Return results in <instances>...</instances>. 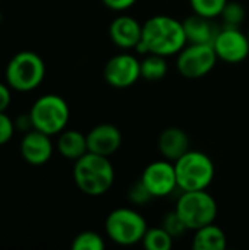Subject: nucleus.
<instances>
[{
    "label": "nucleus",
    "mask_w": 249,
    "mask_h": 250,
    "mask_svg": "<svg viewBox=\"0 0 249 250\" xmlns=\"http://www.w3.org/2000/svg\"><path fill=\"white\" fill-rule=\"evenodd\" d=\"M186 44L182 21L169 15H156L142 23V37L136 51L169 57L178 54Z\"/></svg>",
    "instance_id": "nucleus-1"
},
{
    "label": "nucleus",
    "mask_w": 249,
    "mask_h": 250,
    "mask_svg": "<svg viewBox=\"0 0 249 250\" xmlns=\"http://www.w3.org/2000/svg\"><path fill=\"white\" fill-rule=\"evenodd\" d=\"M73 180L78 189L88 196L107 193L114 182V168L109 157L87 152L73 166Z\"/></svg>",
    "instance_id": "nucleus-2"
},
{
    "label": "nucleus",
    "mask_w": 249,
    "mask_h": 250,
    "mask_svg": "<svg viewBox=\"0 0 249 250\" xmlns=\"http://www.w3.org/2000/svg\"><path fill=\"white\" fill-rule=\"evenodd\" d=\"M178 188L182 192L191 190H207L213 183L216 167L213 160L201 152L189 149L181 158L175 161Z\"/></svg>",
    "instance_id": "nucleus-3"
},
{
    "label": "nucleus",
    "mask_w": 249,
    "mask_h": 250,
    "mask_svg": "<svg viewBox=\"0 0 249 250\" xmlns=\"http://www.w3.org/2000/svg\"><path fill=\"white\" fill-rule=\"evenodd\" d=\"M4 76L10 89L29 92L38 88L44 81L45 63L34 51H19L9 60Z\"/></svg>",
    "instance_id": "nucleus-4"
},
{
    "label": "nucleus",
    "mask_w": 249,
    "mask_h": 250,
    "mask_svg": "<svg viewBox=\"0 0 249 250\" xmlns=\"http://www.w3.org/2000/svg\"><path fill=\"white\" fill-rule=\"evenodd\" d=\"M32 129H37L50 136L59 135L68 126L70 110L65 98L56 94L40 97L29 110Z\"/></svg>",
    "instance_id": "nucleus-5"
},
{
    "label": "nucleus",
    "mask_w": 249,
    "mask_h": 250,
    "mask_svg": "<svg viewBox=\"0 0 249 250\" xmlns=\"http://www.w3.org/2000/svg\"><path fill=\"white\" fill-rule=\"evenodd\" d=\"M107 237L119 246H134L142 242L147 231L145 218L134 208L113 209L104 223Z\"/></svg>",
    "instance_id": "nucleus-6"
},
{
    "label": "nucleus",
    "mask_w": 249,
    "mask_h": 250,
    "mask_svg": "<svg viewBox=\"0 0 249 250\" xmlns=\"http://www.w3.org/2000/svg\"><path fill=\"white\" fill-rule=\"evenodd\" d=\"M176 212L183 220L188 230H198L207 224H211L217 218V202L207 190L183 192L175 207Z\"/></svg>",
    "instance_id": "nucleus-7"
},
{
    "label": "nucleus",
    "mask_w": 249,
    "mask_h": 250,
    "mask_svg": "<svg viewBox=\"0 0 249 250\" xmlns=\"http://www.w3.org/2000/svg\"><path fill=\"white\" fill-rule=\"evenodd\" d=\"M217 60L213 44L188 42L178 53L176 69L186 79H200L214 69Z\"/></svg>",
    "instance_id": "nucleus-8"
},
{
    "label": "nucleus",
    "mask_w": 249,
    "mask_h": 250,
    "mask_svg": "<svg viewBox=\"0 0 249 250\" xmlns=\"http://www.w3.org/2000/svg\"><path fill=\"white\" fill-rule=\"evenodd\" d=\"M103 76L113 88H129L141 78V60L131 53H119L107 60L103 69Z\"/></svg>",
    "instance_id": "nucleus-9"
},
{
    "label": "nucleus",
    "mask_w": 249,
    "mask_h": 250,
    "mask_svg": "<svg viewBox=\"0 0 249 250\" xmlns=\"http://www.w3.org/2000/svg\"><path fill=\"white\" fill-rule=\"evenodd\" d=\"M213 47L217 59L229 64L242 63L249 56L248 35L239 28L222 26L213 41Z\"/></svg>",
    "instance_id": "nucleus-10"
},
{
    "label": "nucleus",
    "mask_w": 249,
    "mask_h": 250,
    "mask_svg": "<svg viewBox=\"0 0 249 250\" xmlns=\"http://www.w3.org/2000/svg\"><path fill=\"white\" fill-rule=\"evenodd\" d=\"M141 180L150 190L153 198H164L170 195L178 188L175 163L166 158L150 163L144 168Z\"/></svg>",
    "instance_id": "nucleus-11"
},
{
    "label": "nucleus",
    "mask_w": 249,
    "mask_h": 250,
    "mask_svg": "<svg viewBox=\"0 0 249 250\" xmlns=\"http://www.w3.org/2000/svg\"><path fill=\"white\" fill-rule=\"evenodd\" d=\"M22 158L31 166H43L50 161L53 155V142L51 136L43 133L37 129H31L23 133L21 145Z\"/></svg>",
    "instance_id": "nucleus-12"
},
{
    "label": "nucleus",
    "mask_w": 249,
    "mask_h": 250,
    "mask_svg": "<svg viewBox=\"0 0 249 250\" xmlns=\"http://www.w3.org/2000/svg\"><path fill=\"white\" fill-rule=\"evenodd\" d=\"M88 151L110 157L122 146V132L112 123H100L87 133Z\"/></svg>",
    "instance_id": "nucleus-13"
},
{
    "label": "nucleus",
    "mask_w": 249,
    "mask_h": 250,
    "mask_svg": "<svg viewBox=\"0 0 249 250\" xmlns=\"http://www.w3.org/2000/svg\"><path fill=\"white\" fill-rule=\"evenodd\" d=\"M109 35L113 44L119 48L136 50L142 37V25L132 16H117L112 21L109 26Z\"/></svg>",
    "instance_id": "nucleus-14"
},
{
    "label": "nucleus",
    "mask_w": 249,
    "mask_h": 250,
    "mask_svg": "<svg viewBox=\"0 0 249 250\" xmlns=\"http://www.w3.org/2000/svg\"><path fill=\"white\" fill-rule=\"evenodd\" d=\"M189 136L183 129L172 126L160 133L157 146L163 158L175 163L178 158L189 151Z\"/></svg>",
    "instance_id": "nucleus-15"
},
{
    "label": "nucleus",
    "mask_w": 249,
    "mask_h": 250,
    "mask_svg": "<svg viewBox=\"0 0 249 250\" xmlns=\"http://www.w3.org/2000/svg\"><path fill=\"white\" fill-rule=\"evenodd\" d=\"M186 41L192 44H213L220 28L213 22L211 18H205L201 15H191L185 21H182Z\"/></svg>",
    "instance_id": "nucleus-16"
},
{
    "label": "nucleus",
    "mask_w": 249,
    "mask_h": 250,
    "mask_svg": "<svg viewBox=\"0 0 249 250\" xmlns=\"http://www.w3.org/2000/svg\"><path fill=\"white\" fill-rule=\"evenodd\" d=\"M57 152L70 161L79 160L82 155L88 152V144H87V135H84L79 130L73 129H65L59 133L57 142H56Z\"/></svg>",
    "instance_id": "nucleus-17"
},
{
    "label": "nucleus",
    "mask_w": 249,
    "mask_h": 250,
    "mask_svg": "<svg viewBox=\"0 0 249 250\" xmlns=\"http://www.w3.org/2000/svg\"><path fill=\"white\" fill-rule=\"evenodd\" d=\"M227 246L226 233L214 223L195 230L192 248L195 250H223Z\"/></svg>",
    "instance_id": "nucleus-18"
},
{
    "label": "nucleus",
    "mask_w": 249,
    "mask_h": 250,
    "mask_svg": "<svg viewBox=\"0 0 249 250\" xmlns=\"http://www.w3.org/2000/svg\"><path fill=\"white\" fill-rule=\"evenodd\" d=\"M169 66L166 62V57L158 54H145V57L141 60V78L145 81H160L167 75Z\"/></svg>",
    "instance_id": "nucleus-19"
},
{
    "label": "nucleus",
    "mask_w": 249,
    "mask_h": 250,
    "mask_svg": "<svg viewBox=\"0 0 249 250\" xmlns=\"http://www.w3.org/2000/svg\"><path fill=\"white\" fill-rule=\"evenodd\" d=\"M141 243L147 250H170L173 248V237L160 226L147 229Z\"/></svg>",
    "instance_id": "nucleus-20"
},
{
    "label": "nucleus",
    "mask_w": 249,
    "mask_h": 250,
    "mask_svg": "<svg viewBox=\"0 0 249 250\" xmlns=\"http://www.w3.org/2000/svg\"><path fill=\"white\" fill-rule=\"evenodd\" d=\"M227 1L229 0H189V4L194 13L214 19L220 16Z\"/></svg>",
    "instance_id": "nucleus-21"
},
{
    "label": "nucleus",
    "mask_w": 249,
    "mask_h": 250,
    "mask_svg": "<svg viewBox=\"0 0 249 250\" xmlns=\"http://www.w3.org/2000/svg\"><path fill=\"white\" fill-rule=\"evenodd\" d=\"M220 18L223 21V26L241 28L245 21V7L238 1H227L220 13Z\"/></svg>",
    "instance_id": "nucleus-22"
},
{
    "label": "nucleus",
    "mask_w": 249,
    "mask_h": 250,
    "mask_svg": "<svg viewBox=\"0 0 249 250\" xmlns=\"http://www.w3.org/2000/svg\"><path fill=\"white\" fill-rule=\"evenodd\" d=\"M106 246L104 239L95 231H82L75 236L70 248L73 250H103Z\"/></svg>",
    "instance_id": "nucleus-23"
},
{
    "label": "nucleus",
    "mask_w": 249,
    "mask_h": 250,
    "mask_svg": "<svg viewBox=\"0 0 249 250\" xmlns=\"http://www.w3.org/2000/svg\"><path fill=\"white\" fill-rule=\"evenodd\" d=\"M161 227L173 237V239H178L181 236H183V233L188 230V227L185 226L183 220L181 218V215L176 212V209L167 212L163 215L161 218Z\"/></svg>",
    "instance_id": "nucleus-24"
},
{
    "label": "nucleus",
    "mask_w": 249,
    "mask_h": 250,
    "mask_svg": "<svg viewBox=\"0 0 249 250\" xmlns=\"http://www.w3.org/2000/svg\"><path fill=\"white\" fill-rule=\"evenodd\" d=\"M128 199L134 204V205H145L147 202H150L153 199V195L150 193V190L145 188V185L142 183V180H136L128 190Z\"/></svg>",
    "instance_id": "nucleus-25"
},
{
    "label": "nucleus",
    "mask_w": 249,
    "mask_h": 250,
    "mask_svg": "<svg viewBox=\"0 0 249 250\" xmlns=\"http://www.w3.org/2000/svg\"><path fill=\"white\" fill-rule=\"evenodd\" d=\"M15 129V122H12L6 111H0V145H4L12 139Z\"/></svg>",
    "instance_id": "nucleus-26"
},
{
    "label": "nucleus",
    "mask_w": 249,
    "mask_h": 250,
    "mask_svg": "<svg viewBox=\"0 0 249 250\" xmlns=\"http://www.w3.org/2000/svg\"><path fill=\"white\" fill-rule=\"evenodd\" d=\"M101 1L106 7H109L110 10H114V12L128 10L136 3V0H101Z\"/></svg>",
    "instance_id": "nucleus-27"
},
{
    "label": "nucleus",
    "mask_w": 249,
    "mask_h": 250,
    "mask_svg": "<svg viewBox=\"0 0 249 250\" xmlns=\"http://www.w3.org/2000/svg\"><path fill=\"white\" fill-rule=\"evenodd\" d=\"M12 95H10V86L7 83L0 82V111H6L10 105Z\"/></svg>",
    "instance_id": "nucleus-28"
},
{
    "label": "nucleus",
    "mask_w": 249,
    "mask_h": 250,
    "mask_svg": "<svg viewBox=\"0 0 249 250\" xmlns=\"http://www.w3.org/2000/svg\"><path fill=\"white\" fill-rule=\"evenodd\" d=\"M0 23H1V12H0Z\"/></svg>",
    "instance_id": "nucleus-29"
},
{
    "label": "nucleus",
    "mask_w": 249,
    "mask_h": 250,
    "mask_svg": "<svg viewBox=\"0 0 249 250\" xmlns=\"http://www.w3.org/2000/svg\"><path fill=\"white\" fill-rule=\"evenodd\" d=\"M247 35H248V40H249V29H248V34H247Z\"/></svg>",
    "instance_id": "nucleus-30"
},
{
    "label": "nucleus",
    "mask_w": 249,
    "mask_h": 250,
    "mask_svg": "<svg viewBox=\"0 0 249 250\" xmlns=\"http://www.w3.org/2000/svg\"><path fill=\"white\" fill-rule=\"evenodd\" d=\"M0 1H1V0H0Z\"/></svg>",
    "instance_id": "nucleus-31"
}]
</instances>
